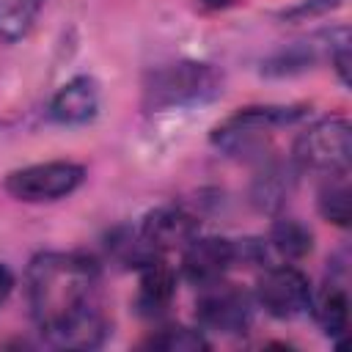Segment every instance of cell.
Listing matches in <instances>:
<instances>
[{"mask_svg": "<svg viewBox=\"0 0 352 352\" xmlns=\"http://www.w3.org/2000/svg\"><path fill=\"white\" fill-rule=\"evenodd\" d=\"M99 264L77 250H41L25 270V300L36 327L52 341L99 308Z\"/></svg>", "mask_w": 352, "mask_h": 352, "instance_id": "6da1fadb", "label": "cell"}, {"mask_svg": "<svg viewBox=\"0 0 352 352\" xmlns=\"http://www.w3.org/2000/svg\"><path fill=\"white\" fill-rule=\"evenodd\" d=\"M223 94V72L206 60H173L151 69L143 80V107L148 113L206 104Z\"/></svg>", "mask_w": 352, "mask_h": 352, "instance_id": "7a4b0ae2", "label": "cell"}, {"mask_svg": "<svg viewBox=\"0 0 352 352\" xmlns=\"http://www.w3.org/2000/svg\"><path fill=\"white\" fill-rule=\"evenodd\" d=\"M305 118V107L297 104H256L239 107L212 129V143L226 154H256L267 148L272 135Z\"/></svg>", "mask_w": 352, "mask_h": 352, "instance_id": "3957f363", "label": "cell"}, {"mask_svg": "<svg viewBox=\"0 0 352 352\" xmlns=\"http://www.w3.org/2000/svg\"><path fill=\"white\" fill-rule=\"evenodd\" d=\"M294 162L324 176H346L352 162L349 121L341 116H327L308 124L294 140Z\"/></svg>", "mask_w": 352, "mask_h": 352, "instance_id": "277c9868", "label": "cell"}, {"mask_svg": "<svg viewBox=\"0 0 352 352\" xmlns=\"http://www.w3.org/2000/svg\"><path fill=\"white\" fill-rule=\"evenodd\" d=\"M85 182V168L72 160H47L11 170L3 190L22 204H55L69 198Z\"/></svg>", "mask_w": 352, "mask_h": 352, "instance_id": "5b68a950", "label": "cell"}, {"mask_svg": "<svg viewBox=\"0 0 352 352\" xmlns=\"http://www.w3.org/2000/svg\"><path fill=\"white\" fill-rule=\"evenodd\" d=\"M256 302L272 319H297L311 308V280L294 264H267L256 278Z\"/></svg>", "mask_w": 352, "mask_h": 352, "instance_id": "8992f818", "label": "cell"}, {"mask_svg": "<svg viewBox=\"0 0 352 352\" xmlns=\"http://www.w3.org/2000/svg\"><path fill=\"white\" fill-rule=\"evenodd\" d=\"M195 319H198L201 330L239 336L253 322V297L245 289H239L223 278V280L201 289L198 302H195Z\"/></svg>", "mask_w": 352, "mask_h": 352, "instance_id": "52a82bcc", "label": "cell"}, {"mask_svg": "<svg viewBox=\"0 0 352 352\" xmlns=\"http://www.w3.org/2000/svg\"><path fill=\"white\" fill-rule=\"evenodd\" d=\"M236 264V239L228 236H192L182 248V275L204 289L223 280Z\"/></svg>", "mask_w": 352, "mask_h": 352, "instance_id": "ba28073f", "label": "cell"}, {"mask_svg": "<svg viewBox=\"0 0 352 352\" xmlns=\"http://www.w3.org/2000/svg\"><path fill=\"white\" fill-rule=\"evenodd\" d=\"M135 234L154 256H168L173 250H182L192 236H198V217L184 206H157L143 214Z\"/></svg>", "mask_w": 352, "mask_h": 352, "instance_id": "9c48e42d", "label": "cell"}, {"mask_svg": "<svg viewBox=\"0 0 352 352\" xmlns=\"http://www.w3.org/2000/svg\"><path fill=\"white\" fill-rule=\"evenodd\" d=\"M99 104H102L99 82L88 74H77L52 94L47 104V116L60 126H82L96 118Z\"/></svg>", "mask_w": 352, "mask_h": 352, "instance_id": "30bf717a", "label": "cell"}, {"mask_svg": "<svg viewBox=\"0 0 352 352\" xmlns=\"http://www.w3.org/2000/svg\"><path fill=\"white\" fill-rule=\"evenodd\" d=\"M176 294V270L165 256H154L138 267V297L135 305L143 316L162 314Z\"/></svg>", "mask_w": 352, "mask_h": 352, "instance_id": "8fae6325", "label": "cell"}, {"mask_svg": "<svg viewBox=\"0 0 352 352\" xmlns=\"http://www.w3.org/2000/svg\"><path fill=\"white\" fill-rule=\"evenodd\" d=\"M308 311L314 314V319L330 341H341L349 327V294L344 280L330 278L319 292H314Z\"/></svg>", "mask_w": 352, "mask_h": 352, "instance_id": "7c38bea8", "label": "cell"}, {"mask_svg": "<svg viewBox=\"0 0 352 352\" xmlns=\"http://www.w3.org/2000/svg\"><path fill=\"white\" fill-rule=\"evenodd\" d=\"M270 248V256H278L286 264H294L300 258H305L314 250V234L305 223L294 220V217H280L272 223L270 236L264 239Z\"/></svg>", "mask_w": 352, "mask_h": 352, "instance_id": "4fadbf2b", "label": "cell"}, {"mask_svg": "<svg viewBox=\"0 0 352 352\" xmlns=\"http://www.w3.org/2000/svg\"><path fill=\"white\" fill-rule=\"evenodd\" d=\"M292 187H294V176L283 165H270L253 182V201L258 209L275 212L278 206H283L289 201Z\"/></svg>", "mask_w": 352, "mask_h": 352, "instance_id": "5bb4252c", "label": "cell"}, {"mask_svg": "<svg viewBox=\"0 0 352 352\" xmlns=\"http://www.w3.org/2000/svg\"><path fill=\"white\" fill-rule=\"evenodd\" d=\"M41 8L44 0H0V38L3 41L25 38L33 30Z\"/></svg>", "mask_w": 352, "mask_h": 352, "instance_id": "9a60e30c", "label": "cell"}, {"mask_svg": "<svg viewBox=\"0 0 352 352\" xmlns=\"http://www.w3.org/2000/svg\"><path fill=\"white\" fill-rule=\"evenodd\" d=\"M330 182L319 190V214L338 226V228H346L349 226V184H346V176H327Z\"/></svg>", "mask_w": 352, "mask_h": 352, "instance_id": "2e32d148", "label": "cell"}, {"mask_svg": "<svg viewBox=\"0 0 352 352\" xmlns=\"http://www.w3.org/2000/svg\"><path fill=\"white\" fill-rule=\"evenodd\" d=\"M146 346L165 349V352H198V349H209V341H206L204 330H198V327L170 324V327H162L160 333H154L146 341Z\"/></svg>", "mask_w": 352, "mask_h": 352, "instance_id": "e0dca14e", "label": "cell"}, {"mask_svg": "<svg viewBox=\"0 0 352 352\" xmlns=\"http://www.w3.org/2000/svg\"><path fill=\"white\" fill-rule=\"evenodd\" d=\"M344 0H300L294 3L292 8H286L280 16L283 19H292V22H305V19H316V16H324L336 8H341Z\"/></svg>", "mask_w": 352, "mask_h": 352, "instance_id": "ac0fdd59", "label": "cell"}, {"mask_svg": "<svg viewBox=\"0 0 352 352\" xmlns=\"http://www.w3.org/2000/svg\"><path fill=\"white\" fill-rule=\"evenodd\" d=\"M14 286H16V278H14L11 267H8L6 261H0V305H3V302L11 297Z\"/></svg>", "mask_w": 352, "mask_h": 352, "instance_id": "d6986e66", "label": "cell"}, {"mask_svg": "<svg viewBox=\"0 0 352 352\" xmlns=\"http://www.w3.org/2000/svg\"><path fill=\"white\" fill-rule=\"evenodd\" d=\"M236 0H201V6L204 8H209V11H220V8H228V6H234Z\"/></svg>", "mask_w": 352, "mask_h": 352, "instance_id": "ffe728a7", "label": "cell"}]
</instances>
